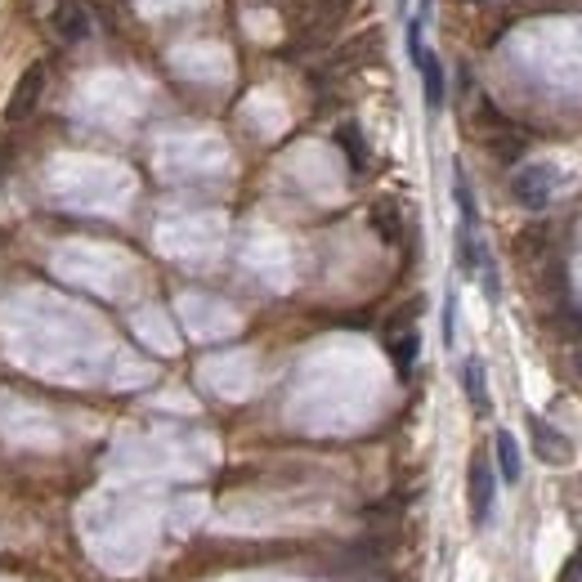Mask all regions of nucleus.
Here are the masks:
<instances>
[{
	"mask_svg": "<svg viewBox=\"0 0 582 582\" xmlns=\"http://www.w3.org/2000/svg\"><path fill=\"white\" fill-rule=\"evenodd\" d=\"M358 0H305L301 18H296V41L318 50V46H332V36L350 23Z\"/></svg>",
	"mask_w": 582,
	"mask_h": 582,
	"instance_id": "obj_1",
	"label": "nucleus"
},
{
	"mask_svg": "<svg viewBox=\"0 0 582 582\" xmlns=\"http://www.w3.org/2000/svg\"><path fill=\"white\" fill-rule=\"evenodd\" d=\"M408 54H413V67L421 77V94H426V107L440 113L444 99H448V81H444V63L430 46H421V18L408 23Z\"/></svg>",
	"mask_w": 582,
	"mask_h": 582,
	"instance_id": "obj_2",
	"label": "nucleus"
},
{
	"mask_svg": "<svg viewBox=\"0 0 582 582\" xmlns=\"http://www.w3.org/2000/svg\"><path fill=\"white\" fill-rule=\"evenodd\" d=\"M560 189V170L552 162H529L511 175V198L524 206V211H547V202L556 198Z\"/></svg>",
	"mask_w": 582,
	"mask_h": 582,
	"instance_id": "obj_3",
	"label": "nucleus"
},
{
	"mask_svg": "<svg viewBox=\"0 0 582 582\" xmlns=\"http://www.w3.org/2000/svg\"><path fill=\"white\" fill-rule=\"evenodd\" d=\"M46 77H50V67H46V63H27V67L18 72V81H14L10 99H5V107H0V122H5V126L27 122V117L36 113V107H41Z\"/></svg>",
	"mask_w": 582,
	"mask_h": 582,
	"instance_id": "obj_4",
	"label": "nucleus"
},
{
	"mask_svg": "<svg viewBox=\"0 0 582 582\" xmlns=\"http://www.w3.org/2000/svg\"><path fill=\"white\" fill-rule=\"evenodd\" d=\"M493 497H497V476H493V461L484 453L470 457V470H466V502H470V524L484 529L489 516H493Z\"/></svg>",
	"mask_w": 582,
	"mask_h": 582,
	"instance_id": "obj_5",
	"label": "nucleus"
},
{
	"mask_svg": "<svg viewBox=\"0 0 582 582\" xmlns=\"http://www.w3.org/2000/svg\"><path fill=\"white\" fill-rule=\"evenodd\" d=\"M529 440H533V453H537V461H547V466H569L573 461V440L565 430H556L547 417H533L529 413Z\"/></svg>",
	"mask_w": 582,
	"mask_h": 582,
	"instance_id": "obj_6",
	"label": "nucleus"
},
{
	"mask_svg": "<svg viewBox=\"0 0 582 582\" xmlns=\"http://www.w3.org/2000/svg\"><path fill=\"white\" fill-rule=\"evenodd\" d=\"M90 31H94V18L86 5H77V0H59L50 10V36L59 46H81Z\"/></svg>",
	"mask_w": 582,
	"mask_h": 582,
	"instance_id": "obj_7",
	"label": "nucleus"
},
{
	"mask_svg": "<svg viewBox=\"0 0 582 582\" xmlns=\"http://www.w3.org/2000/svg\"><path fill=\"white\" fill-rule=\"evenodd\" d=\"M377 54H381V31H358L354 41H345L337 54H332V72H350V67H368V63H377Z\"/></svg>",
	"mask_w": 582,
	"mask_h": 582,
	"instance_id": "obj_8",
	"label": "nucleus"
},
{
	"mask_svg": "<svg viewBox=\"0 0 582 582\" xmlns=\"http://www.w3.org/2000/svg\"><path fill=\"white\" fill-rule=\"evenodd\" d=\"M368 225L377 229V238H381L385 246H398V242H404V211H398L394 198H377V202H372Z\"/></svg>",
	"mask_w": 582,
	"mask_h": 582,
	"instance_id": "obj_9",
	"label": "nucleus"
},
{
	"mask_svg": "<svg viewBox=\"0 0 582 582\" xmlns=\"http://www.w3.org/2000/svg\"><path fill=\"white\" fill-rule=\"evenodd\" d=\"M461 390H466V398H470V408H476L480 417H489V372H484V358L480 354H470L466 363H461Z\"/></svg>",
	"mask_w": 582,
	"mask_h": 582,
	"instance_id": "obj_10",
	"label": "nucleus"
},
{
	"mask_svg": "<svg viewBox=\"0 0 582 582\" xmlns=\"http://www.w3.org/2000/svg\"><path fill=\"white\" fill-rule=\"evenodd\" d=\"M493 453H497V476H502L506 484H520L524 457H520V444H516L511 430H497V434H493Z\"/></svg>",
	"mask_w": 582,
	"mask_h": 582,
	"instance_id": "obj_11",
	"label": "nucleus"
},
{
	"mask_svg": "<svg viewBox=\"0 0 582 582\" xmlns=\"http://www.w3.org/2000/svg\"><path fill=\"white\" fill-rule=\"evenodd\" d=\"M385 350H390L394 372H398V377H408V372H413V363H417V354H421V337H417V327H404V332H390Z\"/></svg>",
	"mask_w": 582,
	"mask_h": 582,
	"instance_id": "obj_12",
	"label": "nucleus"
},
{
	"mask_svg": "<svg viewBox=\"0 0 582 582\" xmlns=\"http://www.w3.org/2000/svg\"><path fill=\"white\" fill-rule=\"evenodd\" d=\"M337 149L350 157L354 170H368L372 153H368V139H363V126H358V122H341V126H337Z\"/></svg>",
	"mask_w": 582,
	"mask_h": 582,
	"instance_id": "obj_13",
	"label": "nucleus"
},
{
	"mask_svg": "<svg viewBox=\"0 0 582 582\" xmlns=\"http://www.w3.org/2000/svg\"><path fill=\"white\" fill-rule=\"evenodd\" d=\"M453 198H457V211H461V225H480L476 193H470V179H466V170H461V166L453 170Z\"/></svg>",
	"mask_w": 582,
	"mask_h": 582,
	"instance_id": "obj_14",
	"label": "nucleus"
},
{
	"mask_svg": "<svg viewBox=\"0 0 582 582\" xmlns=\"http://www.w3.org/2000/svg\"><path fill=\"white\" fill-rule=\"evenodd\" d=\"M457 341V296L448 291V301H444V345Z\"/></svg>",
	"mask_w": 582,
	"mask_h": 582,
	"instance_id": "obj_15",
	"label": "nucleus"
},
{
	"mask_svg": "<svg viewBox=\"0 0 582 582\" xmlns=\"http://www.w3.org/2000/svg\"><path fill=\"white\" fill-rule=\"evenodd\" d=\"M556 582H582V547L565 560V569H560V578H556Z\"/></svg>",
	"mask_w": 582,
	"mask_h": 582,
	"instance_id": "obj_16",
	"label": "nucleus"
},
{
	"mask_svg": "<svg viewBox=\"0 0 582 582\" xmlns=\"http://www.w3.org/2000/svg\"><path fill=\"white\" fill-rule=\"evenodd\" d=\"M569 372H573V381L582 385V341H573V350H569Z\"/></svg>",
	"mask_w": 582,
	"mask_h": 582,
	"instance_id": "obj_17",
	"label": "nucleus"
}]
</instances>
